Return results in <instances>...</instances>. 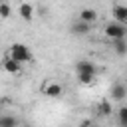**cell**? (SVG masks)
Here are the masks:
<instances>
[{
  "mask_svg": "<svg viewBox=\"0 0 127 127\" xmlns=\"http://www.w3.org/2000/svg\"><path fill=\"white\" fill-rule=\"evenodd\" d=\"M10 58L16 60L18 64H24V62L32 60V52L26 44H12L10 46Z\"/></svg>",
  "mask_w": 127,
  "mask_h": 127,
  "instance_id": "1",
  "label": "cell"
},
{
  "mask_svg": "<svg viewBox=\"0 0 127 127\" xmlns=\"http://www.w3.org/2000/svg\"><path fill=\"white\" fill-rule=\"evenodd\" d=\"M103 32H105V36H107L109 40H127V26L117 24L115 20L109 22V24L105 26Z\"/></svg>",
  "mask_w": 127,
  "mask_h": 127,
  "instance_id": "2",
  "label": "cell"
},
{
  "mask_svg": "<svg viewBox=\"0 0 127 127\" xmlns=\"http://www.w3.org/2000/svg\"><path fill=\"white\" fill-rule=\"evenodd\" d=\"M109 95H111L113 101H121V99H125V97H127V83H123V81H115V83L111 85Z\"/></svg>",
  "mask_w": 127,
  "mask_h": 127,
  "instance_id": "3",
  "label": "cell"
},
{
  "mask_svg": "<svg viewBox=\"0 0 127 127\" xmlns=\"http://www.w3.org/2000/svg\"><path fill=\"white\" fill-rule=\"evenodd\" d=\"M111 16L115 18V22L117 24H127V6L125 4H113V8H111Z\"/></svg>",
  "mask_w": 127,
  "mask_h": 127,
  "instance_id": "4",
  "label": "cell"
},
{
  "mask_svg": "<svg viewBox=\"0 0 127 127\" xmlns=\"http://www.w3.org/2000/svg\"><path fill=\"white\" fill-rule=\"evenodd\" d=\"M62 91H64V87H62L60 83H54V81H46V83L42 85V93L48 95V97H60Z\"/></svg>",
  "mask_w": 127,
  "mask_h": 127,
  "instance_id": "5",
  "label": "cell"
},
{
  "mask_svg": "<svg viewBox=\"0 0 127 127\" xmlns=\"http://www.w3.org/2000/svg\"><path fill=\"white\" fill-rule=\"evenodd\" d=\"M75 71H77V73H91V75H95V73H97V67H95V64H91L89 60H81V62L75 64Z\"/></svg>",
  "mask_w": 127,
  "mask_h": 127,
  "instance_id": "6",
  "label": "cell"
},
{
  "mask_svg": "<svg viewBox=\"0 0 127 127\" xmlns=\"http://www.w3.org/2000/svg\"><path fill=\"white\" fill-rule=\"evenodd\" d=\"M2 67H4L8 73H20L22 64H18V62H16V60H12L10 56H6V58L2 60Z\"/></svg>",
  "mask_w": 127,
  "mask_h": 127,
  "instance_id": "7",
  "label": "cell"
},
{
  "mask_svg": "<svg viewBox=\"0 0 127 127\" xmlns=\"http://www.w3.org/2000/svg\"><path fill=\"white\" fill-rule=\"evenodd\" d=\"M77 20H81V22H85V24H93L95 20H97V12L95 10H91V8H83L81 12H79V18Z\"/></svg>",
  "mask_w": 127,
  "mask_h": 127,
  "instance_id": "8",
  "label": "cell"
},
{
  "mask_svg": "<svg viewBox=\"0 0 127 127\" xmlns=\"http://www.w3.org/2000/svg\"><path fill=\"white\" fill-rule=\"evenodd\" d=\"M111 48L117 56H127V40H111Z\"/></svg>",
  "mask_w": 127,
  "mask_h": 127,
  "instance_id": "9",
  "label": "cell"
},
{
  "mask_svg": "<svg viewBox=\"0 0 127 127\" xmlns=\"http://www.w3.org/2000/svg\"><path fill=\"white\" fill-rule=\"evenodd\" d=\"M89 24H85V22H81V20H77V22H73V26H71V32L73 34H77V36H85L87 32H89Z\"/></svg>",
  "mask_w": 127,
  "mask_h": 127,
  "instance_id": "10",
  "label": "cell"
},
{
  "mask_svg": "<svg viewBox=\"0 0 127 127\" xmlns=\"http://www.w3.org/2000/svg\"><path fill=\"white\" fill-rule=\"evenodd\" d=\"M20 16H22L26 22H30V20H32V16H34V6H32V4H28V2L20 4Z\"/></svg>",
  "mask_w": 127,
  "mask_h": 127,
  "instance_id": "11",
  "label": "cell"
},
{
  "mask_svg": "<svg viewBox=\"0 0 127 127\" xmlns=\"http://www.w3.org/2000/svg\"><path fill=\"white\" fill-rule=\"evenodd\" d=\"M0 127H18V119L12 115H2L0 119Z\"/></svg>",
  "mask_w": 127,
  "mask_h": 127,
  "instance_id": "12",
  "label": "cell"
},
{
  "mask_svg": "<svg viewBox=\"0 0 127 127\" xmlns=\"http://www.w3.org/2000/svg\"><path fill=\"white\" fill-rule=\"evenodd\" d=\"M117 121L121 127H127V107H119L117 111Z\"/></svg>",
  "mask_w": 127,
  "mask_h": 127,
  "instance_id": "13",
  "label": "cell"
},
{
  "mask_svg": "<svg viewBox=\"0 0 127 127\" xmlns=\"http://www.w3.org/2000/svg\"><path fill=\"white\" fill-rule=\"evenodd\" d=\"M77 79H79V83H83V85H89V83H93L95 75H91V73H77Z\"/></svg>",
  "mask_w": 127,
  "mask_h": 127,
  "instance_id": "14",
  "label": "cell"
},
{
  "mask_svg": "<svg viewBox=\"0 0 127 127\" xmlns=\"http://www.w3.org/2000/svg\"><path fill=\"white\" fill-rule=\"evenodd\" d=\"M97 109H99V113H101V115H109V113H111V103H109L107 99H103V101L99 103V107H97Z\"/></svg>",
  "mask_w": 127,
  "mask_h": 127,
  "instance_id": "15",
  "label": "cell"
},
{
  "mask_svg": "<svg viewBox=\"0 0 127 127\" xmlns=\"http://www.w3.org/2000/svg\"><path fill=\"white\" fill-rule=\"evenodd\" d=\"M10 12H12L10 4H6V2H0V18H8V16H10Z\"/></svg>",
  "mask_w": 127,
  "mask_h": 127,
  "instance_id": "16",
  "label": "cell"
},
{
  "mask_svg": "<svg viewBox=\"0 0 127 127\" xmlns=\"http://www.w3.org/2000/svg\"><path fill=\"white\" fill-rule=\"evenodd\" d=\"M77 127H93V125H91V121H87V119H85V121H81Z\"/></svg>",
  "mask_w": 127,
  "mask_h": 127,
  "instance_id": "17",
  "label": "cell"
},
{
  "mask_svg": "<svg viewBox=\"0 0 127 127\" xmlns=\"http://www.w3.org/2000/svg\"><path fill=\"white\" fill-rule=\"evenodd\" d=\"M0 119H2V115H0Z\"/></svg>",
  "mask_w": 127,
  "mask_h": 127,
  "instance_id": "18",
  "label": "cell"
},
{
  "mask_svg": "<svg viewBox=\"0 0 127 127\" xmlns=\"http://www.w3.org/2000/svg\"><path fill=\"white\" fill-rule=\"evenodd\" d=\"M26 127H28V125H26Z\"/></svg>",
  "mask_w": 127,
  "mask_h": 127,
  "instance_id": "19",
  "label": "cell"
},
{
  "mask_svg": "<svg viewBox=\"0 0 127 127\" xmlns=\"http://www.w3.org/2000/svg\"><path fill=\"white\" fill-rule=\"evenodd\" d=\"M93 127H95V125H93Z\"/></svg>",
  "mask_w": 127,
  "mask_h": 127,
  "instance_id": "20",
  "label": "cell"
}]
</instances>
